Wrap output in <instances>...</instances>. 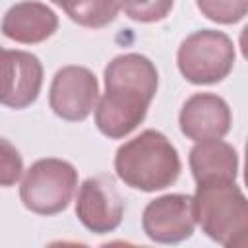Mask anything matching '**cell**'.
<instances>
[{"mask_svg":"<svg viewBox=\"0 0 248 248\" xmlns=\"http://www.w3.org/2000/svg\"><path fill=\"white\" fill-rule=\"evenodd\" d=\"M194 202V217L213 242L227 248H244L248 234V202L234 180L200 182Z\"/></svg>","mask_w":248,"mask_h":248,"instance_id":"cell-3","label":"cell"},{"mask_svg":"<svg viewBox=\"0 0 248 248\" xmlns=\"http://www.w3.org/2000/svg\"><path fill=\"white\" fill-rule=\"evenodd\" d=\"M118 4L130 19L140 23H157L170 14L174 0H118Z\"/></svg>","mask_w":248,"mask_h":248,"instance_id":"cell-15","label":"cell"},{"mask_svg":"<svg viewBox=\"0 0 248 248\" xmlns=\"http://www.w3.org/2000/svg\"><path fill=\"white\" fill-rule=\"evenodd\" d=\"M202 16L215 23L231 25L248 14V0H196Z\"/></svg>","mask_w":248,"mask_h":248,"instance_id":"cell-14","label":"cell"},{"mask_svg":"<svg viewBox=\"0 0 248 248\" xmlns=\"http://www.w3.org/2000/svg\"><path fill=\"white\" fill-rule=\"evenodd\" d=\"M23 174V159L16 145L0 136V186H14Z\"/></svg>","mask_w":248,"mask_h":248,"instance_id":"cell-16","label":"cell"},{"mask_svg":"<svg viewBox=\"0 0 248 248\" xmlns=\"http://www.w3.org/2000/svg\"><path fill=\"white\" fill-rule=\"evenodd\" d=\"M116 176L141 192L165 190L176 182L182 165L176 147L159 130H143L114 153Z\"/></svg>","mask_w":248,"mask_h":248,"instance_id":"cell-2","label":"cell"},{"mask_svg":"<svg viewBox=\"0 0 248 248\" xmlns=\"http://www.w3.org/2000/svg\"><path fill=\"white\" fill-rule=\"evenodd\" d=\"M232 112L229 103L215 93L190 95L178 114L180 132L192 141L223 140L231 132Z\"/></svg>","mask_w":248,"mask_h":248,"instance_id":"cell-10","label":"cell"},{"mask_svg":"<svg viewBox=\"0 0 248 248\" xmlns=\"http://www.w3.org/2000/svg\"><path fill=\"white\" fill-rule=\"evenodd\" d=\"M159 72L155 64L140 54L114 56L105 68V93L95 105V124L110 140L132 134L145 118L157 93Z\"/></svg>","mask_w":248,"mask_h":248,"instance_id":"cell-1","label":"cell"},{"mask_svg":"<svg viewBox=\"0 0 248 248\" xmlns=\"http://www.w3.org/2000/svg\"><path fill=\"white\" fill-rule=\"evenodd\" d=\"M58 29V16L43 2L23 0L14 4L2 17V33L21 45H37Z\"/></svg>","mask_w":248,"mask_h":248,"instance_id":"cell-11","label":"cell"},{"mask_svg":"<svg viewBox=\"0 0 248 248\" xmlns=\"http://www.w3.org/2000/svg\"><path fill=\"white\" fill-rule=\"evenodd\" d=\"M141 229L149 240L159 244L188 240L196 229L192 196L165 194L151 200L141 213Z\"/></svg>","mask_w":248,"mask_h":248,"instance_id":"cell-8","label":"cell"},{"mask_svg":"<svg viewBox=\"0 0 248 248\" xmlns=\"http://www.w3.org/2000/svg\"><path fill=\"white\" fill-rule=\"evenodd\" d=\"M43 87V64L27 50L0 46V105L25 108L33 105Z\"/></svg>","mask_w":248,"mask_h":248,"instance_id":"cell-9","label":"cell"},{"mask_svg":"<svg viewBox=\"0 0 248 248\" xmlns=\"http://www.w3.org/2000/svg\"><path fill=\"white\" fill-rule=\"evenodd\" d=\"M232 39L215 29H200L188 35L176 52V64L186 81L194 85H211L223 81L234 66Z\"/></svg>","mask_w":248,"mask_h":248,"instance_id":"cell-4","label":"cell"},{"mask_svg":"<svg viewBox=\"0 0 248 248\" xmlns=\"http://www.w3.org/2000/svg\"><path fill=\"white\" fill-rule=\"evenodd\" d=\"M78 188V170L72 163L56 157L35 161L19 186L21 203L37 215L64 211Z\"/></svg>","mask_w":248,"mask_h":248,"instance_id":"cell-5","label":"cell"},{"mask_svg":"<svg viewBox=\"0 0 248 248\" xmlns=\"http://www.w3.org/2000/svg\"><path fill=\"white\" fill-rule=\"evenodd\" d=\"M188 163L196 184L211 180H236L238 174V153L223 140L196 141L190 149Z\"/></svg>","mask_w":248,"mask_h":248,"instance_id":"cell-12","label":"cell"},{"mask_svg":"<svg viewBox=\"0 0 248 248\" xmlns=\"http://www.w3.org/2000/svg\"><path fill=\"white\" fill-rule=\"evenodd\" d=\"M78 25L101 29L112 23L118 16V0H52Z\"/></svg>","mask_w":248,"mask_h":248,"instance_id":"cell-13","label":"cell"},{"mask_svg":"<svg viewBox=\"0 0 248 248\" xmlns=\"http://www.w3.org/2000/svg\"><path fill=\"white\" fill-rule=\"evenodd\" d=\"M124 198L110 174L89 176L81 182L76 200V215L87 231L95 234L116 231L124 219Z\"/></svg>","mask_w":248,"mask_h":248,"instance_id":"cell-6","label":"cell"},{"mask_svg":"<svg viewBox=\"0 0 248 248\" xmlns=\"http://www.w3.org/2000/svg\"><path fill=\"white\" fill-rule=\"evenodd\" d=\"M99 101V81L85 66L60 68L48 89V105L52 112L68 122L85 120Z\"/></svg>","mask_w":248,"mask_h":248,"instance_id":"cell-7","label":"cell"}]
</instances>
